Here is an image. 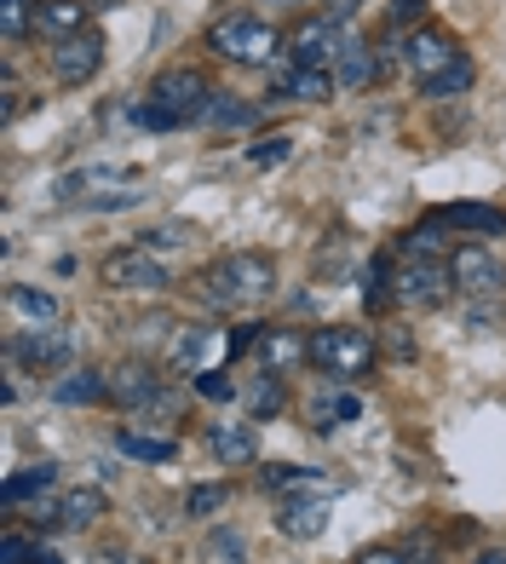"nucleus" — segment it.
Wrapping results in <instances>:
<instances>
[{"label": "nucleus", "mask_w": 506, "mask_h": 564, "mask_svg": "<svg viewBox=\"0 0 506 564\" xmlns=\"http://www.w3.org/2000/svg\"><path fill=\"white\" fill-rule=\"evenodd\" d=\"M276 289V260L260 248H242V253H224L201 271V300L219 305V312H242V305H260Z\"/></svg>", "instance_id": "obj_1"}, {"label": "nucleus", "mask_w": 506, "mask_h": 564, "mask_svg": "<svg viewBox=\"0 0 506 564\" xmlns=\"http://www.w3.org/2000/svg\"><path fill=\"white\" fill-rule=\"evenodd\" d=\"M208 53L213 58H231V64H248V69H271L276 58L288 53V35L265 18H248V12H231L208 30Z\"/></svg>", "instance_id": "obj_2"}, {"label": "nucleus", "mask_w": 506, "mask_h": 564, "mask_svg": "<svg viewBox=\"0 0 506 564\" xmlns=\"http://www.w3.org/2000/svg\"><path fill=\"white\" fill-rule=\"evenodd\" d=\"M311 364L334 380V387H351V380L374 375L380 346H374L369 328H358V323H328V328L311 335Z\"/></svg>", "instance_id": "obj_3"}, {"label": "nucleus", "mask_w": 506, "mask_h": 564, "mask_svg": "<svg viewBox=\"0 0 506 564\" xmlns=\"http://www.w3.org/2000/svg\"><path fill=\"white\" fill-rule=\"evenodd\" d=\"M150 105H156L173 127H190V121H201L208 116V105H213V82L201 69H190V64H173V69H162L156 82H150Z\"/></svg>", "instance_id": "obj_4"}, {"label": "nucleus", "mask_w": 506, "mask_h": 564, "mask_svg": "<svg viewBox=\"0 0 506 564\" xmlns=\"http://www.w3.org/2000/svg\"><path fill=\"white\" fill-rule=\"evenodd\" d=\"M58 196H64V202L87 196V208H105V214H110V208H133V202H144L133 167H81V173H69L64 185H58Z\"/></svg>", "instance_id": "obj_5"}, {"label": "nucleus", "mask_w": 506, "mask_h": 564, "mask_svg": "<svg viewBox=\"0 0 506 564\" xmlns=\"http://www.w3.org/2000/svg\"><path fill=\"white\" fill-rule=\"evenodd\" d=\"M98 282H105V289H121V294H162L173 276L162 265V253H150V248H110L105 260H98Z\"/></svg>", "instance_id": "obj_6"}, {"label": "nucleus", "mask_w": 506, "mask_h": 564, "mask_svg": "<svg viewBox=\"0 0 506 564\" xmlns=\"http://www.w3.org/2000/svg\"><path fill=\"white\" fill-rule=\"evenodd\" d=\"M7 364H23V369H35V375L69 369L75 364V328H64V323L18 328V335L7 340Z\"/></svg>", "instance_id": "obj_7"}, {"label": "nucleus", "mask_w": 506, "mask_h": 564, "mask_svg": "<svg viewBox=\"0 0 506 564\" xmlns=\"http://www.w3.org/2000/svg\"><path fill=\"white\" fill-rule=\"evenodd\" d=\"M105 53H110V41L98 23H87L81 35H69L53 46V75H58V87H87L98 69H105Z\"/></svg>", "instance_id": "obj_8"}, {"label": "nucleus", "mask_w": 506, "mask_h": 564, "mask_svg": "<svg viewBox=\"0 0 506 564\" xmlns=\"http://www.w3.org/2000/svg\"><path fill=\"white\" fill-rule=\"evenodd\" d=\"M334 93H340L334 69H306V64H294L288 53L271 64V93L265 98H288V105H328Z\"/></svg>", "instance_id": "obj_9"}, {"label": "nucleus", "mask_w": 506, "mask_h": 564, "mask_svg": "<svg viewBox=\"0 0 506 564\" xmlns=\"http://www.w3.org/2000/svg\"><path fill=\"white\" fill-rule=\"evenodd\" d=\"M340 53H345V30H340V23H328L322 12L288 30V58L306 64V69H334Z\"/></svg>", "instance_id": "obj_10"}, {"label": "nucleus", "mask_w": 506, "mask_h": 564, "mask_svg": "<svg viewBox=\"0 0 506 564\" xmlns=\"http://www.w3.org/2000/svg\"><path fill=\"white\" fill-rule=\"evenodd\" d=\"M443 265H449V282H454L461 294H495L501 282H506V265L495 260L484 242H461Z\"/></svg>", "instance_id": "obj_11"}, {"label": "nucleus", "mask_w": 506, "mask_h": 564, "mask_svg": "<svg viewBox=\"0 0 506 564\" xmlns=\"http://www.w3.org/2000/svg\"><path fill=\"white\" fill-rule=\"evenodd\" d=\"M403 58H409V75L426 87V82H438L449 64H461V58H466V46L454 41L449 30H432V23H426V30L409 35V53H403Z\"/></svg>", "instance_id": "obj_12"}, {"label": "nucleus", "mask_w": 506, "mask_h": 564, "mask_svg": "<svg viewBox=\"0 0 506 564\" xmlns=\"http://www.w3.org/2000/svg\"><path fill=\"white\" fill-rule=\"evenodd\" d=\"M213 357H231V335H219V328H179V340L167 346V369L201 375V369H213Z\"/></svg>", "instance_id": "obj_13"}, {"label": "nucleus", "mask_w": 506, "mask_h": 564, "mask_svg": "<svg viewBox=\"0 0 506 564\" xmlns=\"http://www.w3.org/2000/svg\"><path fill=\"white\" fill-rule=\"evenodd\" d=\"M253 351H260V369L265 375H294L299 364H311V340L299 335L294 323H265Z\"/></svg>", "instance_id": "obj_14"}, {"label": "nucleus", "mask_w": 506, "mask_h": 564, "mask_svg": "<svg viewBox=\"0 0 506 564\" xmlns=\"http://www.w3.org/2000/svg\"><path fill=\"white\" fill-rule=\"evenodd\" d=\"M449 265L443 260H403L397 265V305H443L449 300Z\"/></svg>", "instance_id": "obj_15"}, {"label": "nucleus", "mask_w": 506, "mask_h": 564, "mask_svg": "<svg viewBox=\"0 0 506 564\" xmlns=\"http://www.w3.org/2000/svg\"><path fill=\"white\" fill-rule=\"evenodd\" d=\"M162 387H167V380L156 375V364H144V357H127V364L110 375V398H116V403H127V409H144Z\"/></svg>", "instance_id": "obj_16"}, {"label": "nucleus", "mask_w": 506, "mask_h": 564, "mask_svg": "<svg viewBox=\"0 0 506 564\" xmlns=\"http://www.w3.org/2000/svg\"><path fill=\"white\" fill-rule=\"evenodd\" d=\"M443 214L432 208V214H426V219H415L409 230H403V237H397V253H403V260H449V237H443Z\"/></svg>", "instance_id": "obj_17"}, {"label": "nucleus", "mask_w": 506, "mask_h": 564, "mask_svg": "<svg viewBox=\"0 0 506 564\" xmlns=\"http://www.w3.org/2000/svg\"><path fill=\"white\" fill-rule=\"evenodd\" d=\"M87 0H41V12H35V35L41 41H69V35H81L87 30Z\"/></svg>", "instance_id": "obj_18"}, {"label": "nucleus", "mask_w": 506, "mask_h": 564, "mask_svg": "<svg viewBox=\"0 0 506 564\" xmlns=\"http://www.w3.org/2000/svg\"><path fill=\"white\" fill-rule=\"evenodd\" d=\"M276 530L288 535V542H317V535L328 530V496H306V501H288L283 512H276Z\"/></svg>", "instance_id": "obj_19"}, {"label": "nucleus", "mask_w": 506, "mask_h": 564, "mask_svg": "<svg viewBox=\"0 0 506 564\" xmlns=\"http://www.w3.org/2000/svg\"><path fill=\"white\" fill-rule=\"evenodd\" d=\"M334 82H340V93H363V87H374V82H380V53H374L369 41L345 35V53H340V64H334Z\"/></svg>", "instance_id": "obj_20"}, {"label": "nucleus", "mask_w": 506, "mask_h": 564, "mask_svg": "<svg viewBox=\"0 0 506 564\" xmlns=\"http://www.w3.org/2000/svg\"><path fill=\"white\" fill-rule=\"evenodd\" d=\"M7 312L23 323V328H46V323H64V305L46 294V289H30V282H12L7 289Z\"/></svg>", "instance_id": "obj_21"}, {"label": "nucleus", "mask_w": 506, "mask_h": 564, "mask_svg": "<svg viewBox=\"0 0 506 564\" xmlns=\"http://www.w3.org/2000/svg\"><path fill=\"white\" fill-rule=\"evenodd\" d=\"M449 230H461V237H506V214L490 208V202H449L438 208Z\"/></svg>", "instance_id": "obj_22"}, {"label": "nucleus", "mask_w": 506, "mask_h": 564, "mask_svg": "<svg viewBox=\"0 0 506 564\" xmlns=\"http://www.w3.org/2000/svg\"><path fill=\"white\" fill-rule=\"evenodd\" d=\"M208 449L224 460V467H253V460H260V438H253L242 421H213L208 426Z\"/></svg>", "instance_id": "obj_23"}, {"label": "nucleus", "mask_w": 506, "mask_h": 564, "mask_svg": "<svg viewBox=\"0 0 506 564\" xmlns=\"http://www.w3.org/2000/svg\"><path fill=\"white\" fill-rule=\"evenodd\" d=\"M392 305H397V260L392 253H374L369 271H363V312L386 317Z\"/></svg>", "instance_id": "obj_24"}, {"label": "nucleus", "mask_w": 506, "mask_h": 564, "mask_svg": "<svg viewBox=\"0 0 506 564\" xmlns=\"http://www.w3.org/2000/svg\"><path fill=\"white\" fill-rule=\"evenodd\" d=\"M213 127V133H248V127H260L265 121V110L253 105V98H237V93H213V105H208V116H201Z\"/></svg>", "instance_id": "obj_25"}, {"label": "nucleus", "mask_w": 506, "mask_h": 564, "mask_svg": "<svg viewBox=\"0 0 506 564\" xmlns=\"http://www.w3.org/2000/svg\"><path fill=\"white\" fill-rule=\"evenodd\" d=\"M311 426L317 432H334V426H345V421H358L363 415V403H358V392H345V387H328V392H317L311 398Z\"/></svg>", "instance_id": "obj_26"}, {"label": "nucleus", "mask_w": 506, "mask_h": 564, "mask_svg": "<svg viewBox=\"0 0 506 564\" xmlns=\"http://www.w3.org/2000/svg\"><path fill=\"white\" fill-rule=\"evenodd\" d=\"M53 484H58V467H53V460H41V467H23V473H12L7 484H0V507L12 512V507H23L30 496H46Z\"/></svg>", "instance_id": "obj_27"}, {"label": "nucleus", "mask_w": 506, "mask_h": 564, "mask_svg": "<svg viewBox=\"0 0 506 564\" xmlns=\"http://www.w3.org/2000/svg\"><path fill=\"white\" fill-rule=\"evenodd\" d=\"M121 455H133V460H144V467H162V460H173L179 455V444L167 438V432H144V426H121Z\"/></svg>", "instance_id": "obj_28"}, {"label": "nucleus", "mask_w": 506, "mask_h": 564, "mask_svg": "<svg viewBox=\"0 0 506 564\" xmlns=\"http://www.w3.org/2000/svg\"><path fill=\"white\" fill-rule=\"evenodd\" d=\"M58 403H105L110 398V375H98V369H69L58 387H53Z\"/></svg>", "instance_id": "obj_29"}, {"label": "nucleus", "mask_w": 506, "mask_h": 564, "mask_svg": "<svg viewBox=\"0 0 506 564\" xmlns=\"http://www.w3.org/2000/svg\"><path fill=\"white\" fill-rule=\"evenodd\" d=\"M260 484H265V490H276V496H294V490H317V496H328V478H322L317 467H265Z\"/></svg>", "instance_id": "obj_30"}, {"label": "nucleus", "mask_w": 506, "mask_h": 564, "mask_svg": "<svg viewBox=\"0 0 506 564\" xmlns=\"http://www.w3.org/2000/svg\"><path fill=\"white\" fill-rule=\"evenodd\" d=\"M105 507H110L105 490H87V484H81V490H69V496L58 501V524H64V530H87Z\"/></svg>", "instance_id": "obj_31"}, {"label": "nucleus", "mask_w": 506, "mask_h": 564, "mask_svg": "<svg viewBox=\"0 0 506 564\" xmlns=\"http://www.w3.org/2000/svg\"><path fill=\"white\" fill-rule=\"evenodd\" d=\"M288 409V387H283V375H260L248 387V415L253 421H271V415H283Z\"/></svg>", "instance_id": "obj_32"}, {"label": "nucleus", "mask_w": 506, "mask_h": 564, "mask_svg": "<svg viewBox=\"0 0 506 564\" xmlns=\"http://www.w3.org/2000/svg\"><path fill=\"white\" fill-rule=\"evenodd\" d=\"M35 12H41V0H0V35H7V46L35 35Z\"/></svg>", "instance_id": "obj_33"}, {"label": "nucleus", "mask_w": 506, "mask_h": 564, "mask_svg": "<svg viewBox=\"0 0 506 564\" xmlns=\"http://www.w3.org/2000/svg\"><path fill=\"white\" fill-rule=\"evenodd\" d=\"M472 75H477V69H472V58H461V64H449V69L438 75V82H426L420 93H426V98H438V105H443V98H461V93L472 87Z\"/></svg>", "instance_id": "obj_34"}, {"label": "nucleus", "mask_w": 506, "mask_h": 564, "mask_svg": "<svg viewBox=\"0 0 506 564\" xmlns=\"http://www.w3.org/2000/svg\"><path fill=\"white\" fill-rule=\"evenodd\" d=\"M224 501H231V484H196V490L185 496V512L190 519H213Z\"/></svg>", "instance_id": "obj_35"}, {"label": "nucleus", "mask_w": 506, "mask_h": 564, "mask_svg": "<svg viewBox=\"0 0 506 564\" xmlns=\"http://www.w3.org/2000/svg\"><path fill=\"white\" fill-rule=\"evenodd\" d=\"M208 553H213V564H242L248 558V542H242L237 530H213L208 535Z\"/></svg>", "instance_id": "obj_36"}, {"label": "nucleus", "mask_w": 506, "mask_h": 564, "mask_svg": "<svg viewBox=\"0 0 506 564\" xmlns=\"http://www.w3.org/2000/svg\"><path fill=\"white\" fill-rule=\"evenodd\" d=\"M288 150H294V139H288V133H276V139L248 144V162H253V167H276V162H288Z\"/></svg>", "instance_id": "obj_37"}, {"label": "nucleus", "mask_w": 506, "mask_h": 564, "mask_svg": "<svg viewBox=\"0 0 506 564\" xmlns=\"http://www.w3.org/2000/svg\"><path fill=\"white\" fill-rule=\"evenodd\" d=\"M196 398H208V403H231V398H237V387H231V375L201 369V375H196Z\"/></svg>", "instance_id": "obj_38"}, {"label": "nucleus", "mask_w": 506, "mask_h": 564, "mask_svg": "<svg viewBox=\"0 0 506 564\" xmlns=\"http://www.w3.org/2000/svg\"><path fill=\"white\" fill-rule=\"evenodd\" d=\"M426 18V0H392L386 7V30L397 35V30H409V23H420Z\"/></svg>", "instance_id": "obj_39"}, {"label": "nucleus", "mask_w": 506, "mask_h": 564, "mask_svg": "<svg viewBox=\"0 0 506 564\" xmlns=\"http://www.w3.org/2000/svg\"><path fill=\"white\" fill-rule=\"evenodd\" d=\"M30 553H35V542L23 530H7L0 535V564H30Z\"/></svg>", "instance_id": "obj_40"}, {"label": "nucleus", "mask_w": 506, "mask_h": 564, "mask_svg": "<svg viewBox=\"0 0 506 564\" xmlns=\"http://www.w3.org/2000/svg\"><path fill=\"white\" fill-rule=\"evenodd\" d=\"M190 237V225H162V230H150V237L139 242V248H150V253H167V248H179Z\"/></svg>", "instance_id": "obj_41"}, {"label": "nucleus", "mask_w": 506, "mask_h": 564, "mask_svg": "<svg viewBox=\"0 0 506 564\" xmlns=\"http://www.w3.org/2000/svg\"><path fill=\"white\" fill-rule=\"evenodd\" d=\"M351 564H420V558H415L409 547H363Z\"/></svg>", "instance_id": "obj_42"}, {"label": "nucleus", "mask_w": 506, "mask_h": 564, "mask_svg": "<svg viewBox=\"0 0 506 564\" xmlns=\"http://www.w3.org/2000/svg\"><path fill=\"white\" fill-rule=\"evenodd\" d=\"M363 7V0H322V18L328 23H340V30H345V23H351V12H358Z\"/></svg>", "instance_id": "obj_43"}, {"label": "nucleus", "mask_w": 506, "mask_h": 564, "mask_svg": "<svg viewBox=\"0 0 506 564\" xmlns=\"http://www.w3.org/2000/svg\"><path fill=\"white\" fill-rule=\"evenodd\" d=\"M386 351H392V357H415V340H409V335H392Z\"/></svg>", "instance_id": "obj_44"}, {"label": "nucleus", "mask_w": 506, "mask_h": 564, "mask_svg": "<svg viewBox=\"0 0 506 564\" xmlns=\"http://www.w3.org/2000/svg\"><path fill=\"white\" fill-rule=\"evenodd\" d=\"M30 564H58V553H53V547H41V542H35V553H30Z\"/></svg>", "instance_id": "obj_45"}, {"label": "nucleus", "mask_w": 506, "mask_h": 564, "mask_svg": "<svg viewBox=\"0 0 506 564\" xmlns=\"http://www.w3.org/2000/svg\"><path fill=\"white\" fill-rule=\"evenodd\" d=\"M477 564H506V547H495V553H484V558H477Z\"/></svg>", "instance_id": "obj_46"}, {"label": "nucleus", "mask_w": 506, "mask_h": 564, "mask_svg": "<svg viewBox=\"0 0 506 564\" xmlns=\"http://www.w3.org/2000/svg\"><path fill=\"white\" fill-rule=\"evenodd\" d=\"M271 7H294V0H271Z\"/></svg>", "instance_id": "obj_47"}]
</instances>
